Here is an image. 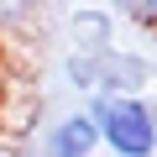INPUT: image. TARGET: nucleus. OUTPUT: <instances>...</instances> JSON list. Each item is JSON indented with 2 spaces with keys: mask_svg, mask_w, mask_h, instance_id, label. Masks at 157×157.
Returning <instances> with one entry per match:
<instances>
[{
  "mask_svg": "<svg viewBox=\"0 0 157 157\" xmlns=\"http://www.w3.org/2000/svg\"><path fill=\"white\" fill-rule=\"evenodd\" d=\"M110 16H126V21H141V26H157V6H136V0H121Z\"/></svg>",
  "mask_w": 157,
  "mask_h": 157,
  "instance_id": "39448f33",
  "label": "nucleus"
},
{
  "mask_svg": "<svg viewBox=\"0 0 157 157\" xmlns=\"http://www.w3.org/2000/svg\"><path fill=\"white\" fill-rule=\"evenodd\" d=\"M68 42L78 58H94L115 47V16L110 11H73L68 16Z\"/></svg>",
  "mask_w": 157,
  "mask_h": 157,
  "instance_id": "20e7f679",
  "label": "nucleus"
},
{
  "mask_svg": "<svg viewBox=\"0 0 157 157\" xmlns=\"http://www.w3.org/2000/svg\"><path fill=\"white\" fill-rule=\"evenodd\" d=\"M89 121L100 131V147L115 157H152L157 152V121L147 100H89Z\"/></svg>",
  "mask_w": 157,
  "mask_h": 157,
  "instance_id": "f03ea898",
  "label": "nucleus"
},
{
  "mask_svg": "<svg viewBox=\"0 0 157 157\" xmlns=\"http://www.w3.org/2000/svg\"><path fill=\"white\" fill-rule=\"evenodd\" d=\"M94 147H100V131H94L89 110L58 115L47 126V136H42V157H94Z\"/></svg>",
  "mask_w": 157,
  "mask_h": 157,
  "instance_id": "7ed1b4c3",
  "label": "nucleus"
},
{
  "mask_svg": "<svg viewBox=\"0 0 157 157\" xmlns=\"http://www.w3.org/2000/svg\"><path fill=\"white\" fill-rule=\"evenodd\" d=\"M63 73L89 100H141V89L152 84V63L131 47H110V52H94V58L68 52Z\"/></svg>",
  "mask_w": 157,
  "mask_h": 157,
  "instance_id": "f257e3e1",
  "label": "nucleus"
}]
</instances>
